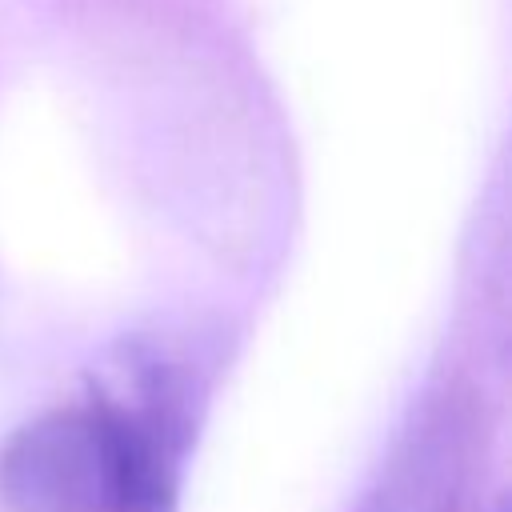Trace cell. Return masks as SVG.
<instances>
[{
  "label": "cell",
  "mask_w": 512,
  "mask_h": 512,
  "mask_svg": "<svg viewBox=\"0 0 512 512\" xmlns=\"http://www.w3.org/2000/svg\"><path fill=\"white\" fill-rule=\"evenodd\" d=\"M496 512H504V504H500V508H496Z\"/></svg>",
  "instance_id": "obj_4"
},
{
  "label": "cell",
  "mask_w": 512,
  "mask_h": 512,
  "mask_svg": "<svg viewBox=\"0 0 512 512\" xmlns=\"http://www.w3.org/2000/svg\"><path fill=\"white\" fill-rule=\"evenodd\" d=\"M472 448V400L460 392H444L404 436L360 512H460Z\"/></svg>",
  "instance_id": "obj_3"
},
{
  "label": "cell",
  "mask_w": 512,
  "mask_h": 512,
  "mask_svg": "<svg viewBox=\"0 0 512 512\" xmlns=\"http://www.w3.org/2000/svg\"><path fill=\"white\" fill-rule=\"evenodd\" d=\"M8 512H120V444L108 412L88 400L52 408L0 448Z\"/></svg>",
  "instance_id": "obj_1"
},
{
  "label": "cell",
  "mask_w": 512,
  "mask_h": 512,
  "mask_svg": "<svg viewBox=\"0 0 512 512\" xmlns=\"http://www.w3.org/2000/svg\"><path fill=\"white\" fill-rule=\"evenodd\" d=\"M120 444V512H176L180 460L188 444L184 388L152 356H128L116 380L92 396Z\"/></svg>",
  "instance_id": "obj_2"
}]
</instances>
